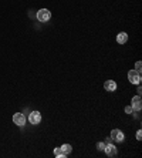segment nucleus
I'll list each match as a JSON object with an SVG mask.
<instances>
[{"mask_svg": "<svg viewBox=\"0 0 142 158\" xmlns=\"http://www.w3.org/2000/svg\"><path fill=\"white\" fill-rule=\"evenodd\" d=\"M29 121L33 125H37L41 123V114L38 111H31L30 115H29Z\"/></svg>", "mask_w": 142, "mask_h": 158, "instance_id": "obj_4", "label": "nucleus"}, {"mask_svg": "<svg viewBox=\"0 0 142 158\" xmlns=\"http://www.w3.org/2000/svg\"><path fill=\"white\" fill-rule=\"evenodd\" d=\"M136 140H142V131H141V130H138V131H136Z\"/></svg>", "mask_w": 142, "mask_h": 158, "instance_id": "obj_15", "label": "nucleus"}, {"mask_svg": "<svg viewBox=\"0 0 142 158\" xmlns=\"http://www.w3.org/2000/svg\"><path fill=\"white\" fill-rule=\"evenodd\" d=\"M128 40V34L127 33H124V31H121V33H118V36H116V41L120 44H124V43H127Z\"/></svg>", "mask_w": 142, "mask_h": 158, "instance_id": "obj_9", "label": "nucleus"}, {"mask_svg": "<svg viewBox=\"0 0 142 158\" xmlns=\"http://www.w3.org/2000/svg\"><path fill=\"white\" fill-rule=\"evenodd\" d=\"M13 123H14L16 125H19V127H23V125L26 124V117H24V114L16 113V114L13 115Z\"/></svg>", "mask_w": 142, "mask_h": 158, "instance_id": "obj_5", "label": "nucleus"}, {"mask_svg": "<svg viewBox=\"0 0 142 158\" xmlns=\"http://www.w3.org/2000/svg\"><path fill=\"white\" fill-rule=\"evenodd\" d=\"M54 155H56V157H58V158H64L67 154H64L63 150H61V147H56V148H54Z\"/></svg>", "mask_w": 142, "mask_h": 158, "instance_id": "obj_10", "label": "nucleus"}, {"mask_svg": "<svg viewBox=\"0 0 142 158\" xmlns=\"http://www.w3.org/2000/svg\"><path fill=\"white\" fill-rule=\"evenodd\" d=\"M97 150L98 151H104L105 150V143H101V141L97 143Z\"/></svg>", "mask_w": 142, "mask_h": 158, "instance_id": "obj_12", "label": "nucleus"}, {"mask_svg": "<svg viewBox=\"0 0 142 158\" xmlns=\"http://www.w3.org/2000/svg\"><path fill=\"white\" fill-rule=\"evenodd\" d=\"M125 113H127V114H132V113H134V108H132L131 106H127L125 107Z\"/></svg>", "mask_w": 142, "mask_h": 158, "instance_id": "obj_14", "label": "nucleus"}, {"mask_svg": "<svg viewBox=\"0 0 142 158\" xmlns=\"http://www.w3.org/2000/svg\"><path fill=\"white\" fill-rule=\"evenodd\" d=\"M104 88L107 91H115L116 90V83L114 80H107L104 83Z\"/></svg>", "mask_w": 142, "mask_h": 158, "instance_id": "obj_8", "label": "nucleus"}, {"mask_svg": "<svg viewBox=\"0 0 142 158\" xmlns=\"http://www.w3.org/2000/svg\"><path fill=\"white\" fill-rule=\"evenodd\" d=\"M61 150H63V152L64 154H70L71 151H73V147H71L70 144H64V145H61Z\"/></svg>", "mask_w": 142, "mask_h": 158, "instance_id": "obj_11", "label": "nucleus"}, {"mask_svg": "<svg viewBox=\"0 0 142 158\" xmlns=\"http://www.w3.org/2000/svg\"><path fill=\"white\" fill-rule=\"evenodd\" d=\"M142 93V88H141V84H138V96H141Z\"/></svg>", "mask_w": 142, "mask_h": 158, "instance_id": "obj_16", "label": "nucleus"}, {"mask_svg": "<svg viewBox=\"0 0 142 158\" xmlns=\"http://www.w3.org/2000/svg\"><path fill=\"white\" fill-rule=\"evenodd\" d=\"M105 152H107V155L108 157H115L116 154H118V151H116V147L115 145H112L111 143L109 144H105Z\"/></svg>", "mask_w": 142, "mask_h": 158, "instance_id": "obj_7", "label": "nucleus"}, {"mask_svg": "<svg viewBox=\"0 0 142 158\" xmlns=\"http://www.w3.org/2000/svg\"><path fill=\"white\" fill-rule=\"evenodd\" d=\"M128 80L131 81L132 84H141V74L135 70H129L128 71Z\"/></svg>", "mask_w": 142, "mask_h": 158, "instance_id": "obj_3", "label": "nucleus"}, {"mask_svg": "<svg viewBox=\"0 0 142 158\" xmlns=\"http://www.w3.org/2000/svg\"><path fill=\"white\" fill-rule=\"evenodd\" d=\"M131 107L134 108L135 111H141V108H142V100H141V96H135V97H132V100H131Z\"/></svg>", "mask_w": 142, "mask_h": 158, "instance_id": "obj_6", "label": "nucleus"}, {"mask_svg": "<svg viewBox=\"0 0 142 158\" xmlns=\"http://www.w3.org/2000/svg\"><path fill=\"white\" fill-rule=\"evenodd\" d=\"M37 19H38V22H41V23L49 22L50 19H51V11L47 10V9H41V10L37 11Z\"/></svg>", "mask_w": 142, "mask_h": 158, "instance_id": "obj_1", "label": "nucleus"}, {"mask_svg": "<svg viewBox=\"0 0 142 158\" xmlns=\"http://www.w3.org/2000/svg\"><path fill=\"white\" fill-rule=\"evenodd\" d=\"M109 143H112V140L111 138H107V140H105V144H109Z\"/></svg>", "mask_w": 142, "mask_h": 158, "instance_id": "obj_17", "label": "nucleus"}, {"mask_svg": "<svg viewBox=\"0 0 142 158\" xmlns=\"http://www.w3.org/2000/svg\"><path fill=\"white\" fill-rule=\"evenodd\" d=\"M109 138H111L112 141H115V143H122L124 138H125V135H124V132L121 131V130L115 128V130H112V131H111Z\"/></svg>", "mask_w": 142, "mask_h": 158, "instance_id": "obj_2", "label": "nucleus"}, {"mask_svg": "<svg viewBox=\"0 0 142 158\" xmlns=\"http://www.w3.org/2000/svg\"><path fill=\"white\" fill-rule=\"evenodd\" d=\"M141 66H142V63L141 61H136V64H135V71H138L139 74H141V71H142Z\"/></svg>", "mask_w": 142, "mask_h": 158, "instance_id": "obj_13", "label": "nucleus"}]
</instances>
